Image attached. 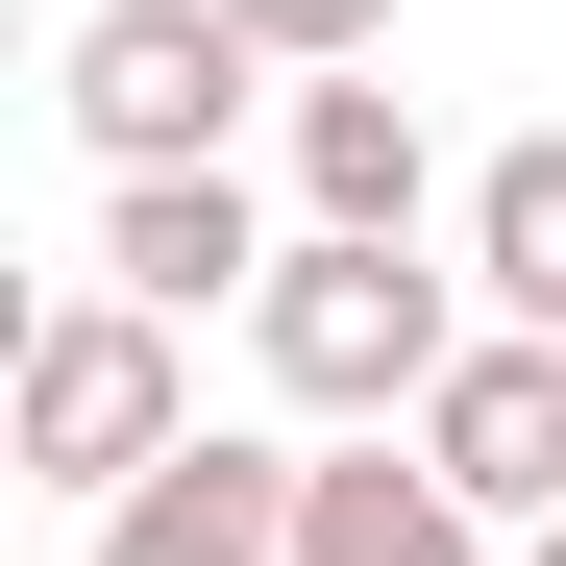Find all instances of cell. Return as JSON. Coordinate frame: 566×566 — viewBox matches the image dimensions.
<instances>
[{
    "instance_id": "cell-1",
    "label": "cell",
    "mask_w": 566,
    "mask_h": 566,
    "mask_svg": "<svg viewBox=\"0 0 566 566\" xmlns=\"http://www.w3.org/2000/svg\"><path fill=\"white\" fill-rule=\"evenodd\" d=\"M247 345H271V395H296V419H419V395H443V369L493 345V321H468V271H419V247H345V222H296V271L247 296Z\"/></svg>"
},
{
    "instance_id": "cell-8",
    "label": "cell",
    "mask_w": 566,
    "mask_h": 566,
    "mask_svg": "<svg viewBox=\"0 0 566 566\" xmlns=\"http://www.w3.org/2000/svg\"><path fill=\"white\" fill-rule=\"evenodd\" d=\"M296 566H493V517L419 443H345V468H296Z\"/></svg>"
},
{
    "instance_id": "cell-9",
    "label": "cell",
    "mask_w": 566,
    "mask_h": 566,
    "mask_svg": "<svg viewBox=\"0 0 566 566\" xmlns=\"http://www.w3.org/2000/svg\"><path fill=\"white\" fill-rule=\"evenodd\" d=\"M468 296H493V321H542V345H566V124H542V148H493V172H468Z\"/></svg>"
},
{
    "instance_id": "cell-7",
    "label": "cell",
    "mask_w": 566,
    "mask_h": 566,
    "mask_svg": "<svg viewBox=\"0 0 566 566\" xmlns=\"http://www.w3.org/2000/svg\"><path fill=\"white\" fill-rule=\"evenodd\" d=\"M296 222L419 247V99H395V74H296Z\"/></svg>"
},
{
    "instance_id": "cell-6",
    "label": "cell",
    "mask_w": 566,
    "mask_h": 566,
    "mask_svg": "<svg viewBox=\"0 0 566 566\" xmlns=\"http://www.w3.org/2000/svg\"><path fill=\"white\" fill-rule=\"evenodd\" d=\"M74 566H296V443H172L148 493H99Z\"/></svg>"
},
{
    "instance_id": "cell-3",
    "label": "cell",
    "mask_w": 566,
    "mask_h": 566,
    "mask_svg": "<svg viewBox=\"0 0 566 566\" xmlns=\"http://www.w3.org/2000/svg\"><path fill=\"white\" fill-rule=\"evenodd\" d=\"M50 99H74V148H99V172H222V124L271 99V50L222 25V0H99Z\"/></svg>"
},
{
    "instance_id": "cell-11",
    "label": "cell",
    "mask_w": 566,
    "mask_h": 566,
    "mask_svg": "<svg viewBox=\"0 0 566 566\" xmlns=\"http://www.w3.org/2000/svg\"><path fill=\"white\" fill-rule=\"evenodd\" d=\"M542 566H566V517H542Z\"/></svg>"
},
{
    "instance_id": "cell-10",
    "label": "cell",
    "mask_w": 566,
    "mask_h": 566,
    "mask_svg": "<svg viewBox=\"0 0 566 566\" xmlns=\"http://www.w3.org/2000/svg\"><path fill=\"white\" fill-rule=\"evenodd\" d=\"M222 25H247L271 74H369V50H395V0H222Z\"/></svg>"
},
{
    "instance_id": "cell-5",
    "label": "cell",
    "mask_w": 566,
    "mask_h": 566,
    "mask_svg": "<svg viewBox=\"0 0 566 566\" xmlns=\"http://www.w3.org/2000/svg\"><path fill=\"white\" fill-rule=\"evenodd\" d=\"M271 271H296V222H247V172H124L99 198V296H148V321L271 296Z\"/></svg>"
},
{
    "instance_id": "cell-2",
    "label": "cell",
    "mask_w": 566,
    "mask_h": 566,
    "mask_svg": "<svg viewBox=\"0 0 566 566\" xmlns=\"http://www.w3.org/2000/svg\"><path fill=\"white\" fill-rule=\"evenodd\" d=\"M0 419H25V468H50V493H148V468L198 443V369H172V321H148V296H50Z\"/></svg>"
},
{
    "instance_id": "cell-4",
    "label": "cell",
    "mask_w": 566,
    "mask_h": 566,
    "mask_svg": "<svg viewBox=\"0 0 566 566\" xmlns=\"http://www.w3.org/2000/svg\"><path fill=\"white\" fill-rule=\"evenodd\" d=\"M419 468H443L468 517H566V345H542V321H493V345L419 395Z\"/></svg>"
}]
</instances>
